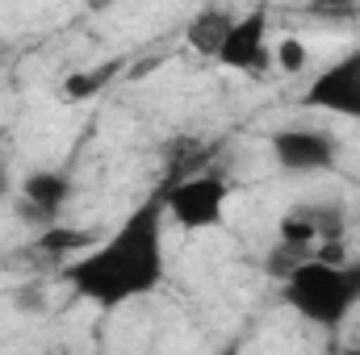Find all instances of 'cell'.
<instances>
[{
    "instance_id": "obj_1",
    "label": "cell",
    "mask_w": 360,
    "mask_h": 355,
    "mask_svg": "<svg viewBox=\"0 0 360 355\" xmlns=\"http://www.w3.org/2000/svg\"><path fill=\"white\" fill-rule=\"evenodd\" d=\"M164 226H168V209H164V196L155 192L139 201L113 234L96 239L92 247H84L59 267L63 284L76 297L92 301L96 309H122L126 301L155 293L168 272Z\"/></svg>"
},
{
    "instance_id": "obj_2",
    "label": "cell",
    "mask_w": 360,
    "mask_h": 355,
    "mask_svg": "<svg viewBox=\"0 0 360 355\" xmlns=\"http://www.w3.org/2000/svg\"><path fill=\"white\" fill-rule=\"evenodd\" d=\"M281 301L310 326L335 330L360 305V260L327 264L319 255L302 260L281 280Z\"/></svg>"
},
{
    "instance_id": "obj_3",
    "label": "cell",
    "mask_w": 360,
    "mask_h": 355,
    "mask_svg": "<svg viewBox=\"0 0 360 355\" xmlns=\"http://www.w3.org/2000/svg\"><path fill=\"white\" fill-rule=\"evenodd\" d=\"M160 196H164L168 222L180 226L184 234H197V230L222 226L226 201H231V184H226L222 172H193V176H180L176 184H168Z\"/></svg>"
},
{
    "instance_id": "obj_4",
    "label": "cell",
    "mask_w": 360,
    "mask_h": 355,
    "mask_svg": "<svg viewBox=\"0 0 360 355\" xmlns=\"http://www.w3.org/2000/svg\"><path fill=\"white\" fill-rule=\"evenodd\" d=\"M269 151L289 176H327L340 168V142L323 126H281L269 138Z\"/></svg>"
},
{
    "instance_id": "obj_5",
    "label": "cell",
    "mask_w": 360,
    "mask_h": 355,
    "mask_svg": "<svg viewBox=\"0 0 360 355\" xmlns=\"http://www.w3.org/2000/svg\"><path fill=\"white\" fill-rule=\"evenodd\" d=\"M302 109L310 113H331V117H348L360 126V42L348 46L340 59H331L297 96Z\"/></svg>"
},
{
    "instance_id": "obj_6",
    "label": "cell",
    "mask_w": 360,
    "mask_h": 355,
    "mask_svg": "<svg viewBox=\"0 0 360 355\" xmlns=\"http://www.w3.org/2000/svg\"><path fill=\"white\" fill-rule=\"evenodd\" d=\"M72 192H76V180H72L68 168H34L17 184V213H21L25 226L46 230L51 222H59Z\"/></svg>"
},
{
    "instance_id": "obj_7",
    "label": "cell",
    "mask_w": 360,
    "mask_h": 355,
    "mask_svg": "<svg viewBox=\"0 0 360 355\" xmlns=\"http://www.w3.org/2000/svg\"><path fill=\"white\" fill-rule=\"evenodd\" d=\"M226 72H239V76H264L272 72V42H269V13L264 8H252L243 17H235L218 59Z\"/></svg>"
},
{
    "instance_id": "obj_8",
    "label": "cell",
    "mask_w": 360,
    "mask_h": 355,
    "mask_svg": "<svg viewBox=\"0 0 360 355\" xmlns=\"http://www.w3.org/2000/svg\"><path fill=\"white\" fill-rule=\"evenodd\" d=\"M231 25H235V13H231V8H222V4H205V8H197V13L188 17V25H184V42H188L197 55L218 59V51H222Z\"/></svg>"
},
{
    "instance_id": "obj_9",
    "label": "cell",
    "mask_w": 360,
    "mask_h": 355,
    "mask_svg": "<svg viewBox=\"0 0 360 355\" xmlns=\"http://www.w3.org/2000/svg\"><path fill=\"white\" fill-rule=\"evenodd\" d=\"M117 72H122V59H105V63H96V67H80V72L63 76V84H59V96H63L68 105H84V100H96L101 92H105L109 84H113V80H117Z\"/></svg>"
},
{
    "instance_id": "obj_10",
    "label": "cell",
    "mask_w": 360,
    "mask_h": 355,
    "mask_svg": "<svg viewBox=\"0 0 360 355\" xmlns=\"http://www.w3.org/2000/svg\"><path fill=\"white\" fill-rule=\"evenodd\" d=\"M297 209L314 226L319 243H331V239H344L348 234V213H344L340 201H314V205H297Z\"/></svg>"
},
{
    "instance_id": "obj_11",
    "label": "cell",
    "mask_w": 360,
    "mask_h": 355,
    "mask_svg": "<svg viewBox=\"0 0 360 355\" xmlns=\"http://www.w3.org/2000/svg\"><path fill=\"white\" fill-rule=\"evenodd\" d=\"M96 243V234L92 230H72V226H63V222H51L46 230H42V239H38V247L46 251V255H80L84 247Z\"/></svg>"
},
{
    "instance_id": "obj_12",
    "label": "cell",
    "mask_w": 360,
    "mask_h": 355,
    "mask_svg": "<svg viewBox=\"0 0 360 355\" xmlns=\"http://www.w3.org/2000/svg\"><path fill=\"white\" fill-rule=\"evenodd\" d=\"M276 239L289 243V247H297V251H306V255H314V247H319V234H314V226L302 217V209H289V213L276 222Z\"/></svg>"
},
{
    "instance_id": "obj_13",
    "label": "cell",
    "mask_w": 360,
    "mask_h": 355,
    "mask_svg": "<svg viewBox=\"0 0 360 355\" xmlns=\"http://www.w3.org/2000/svg\"><path fill=\"white\" fill-rule=\"evenodd\" d=\"M306 63H310V51H306L302 38H281V42L272 46V67H276L281 76H302Z\"/></svg>"
},
{
    "instance_id": "obj_14",
    "label": "cell",
    "mask_w": 360,
    "mask_h": 355,
    "mask_svg": "<svg viewBox=\"0 0 360 355\" xmlns=\"http://www.w3.org/2000/svg\"><path fill=\"white\" fill-rule=\"evenodd\" d=\"M302 260H310V255H306V251H297V247H289V243H281V239H276V243H272V247H269V255H264V272H269L272 280H285V276H289V272H293V267L302 264Z\"/></svg>"
},
{
    "instance_id": "obj_15",
    "label": "cell",
    "mask_w": 360,
    "mask_h": 355,
    "mask_svg": "<svg viewBox=\"0 0 360 355\" xmlns=\"http://www.w3.org/2000/svg\"><path fill=\"white\" fill-rule=\"evenodd\" d=\"M13 309H17V314H46V288H42V284H21V288H13Z\"/></svg>"
},
{
    "instance_id": "obj_16",
    "label": "cell",
    "mask_w": 360,
    "mask_h": 355,
    "mask_svg": "<svg viewBox=\"0 0 360 355\" xmlns=\"http://www.w3.org/2000/svg\"><path fill=\"white\" fill-rule=\"evenodd\" d=\"M13 196V176H8V163L0 159V201H8Z\"/></svg>"
},
{
    "instance_id": "obj_17",
    "label": "cell",
    "mask_w": 360,
    "mask_h": 355,
    "mask_svg": "<svg viewBox=\"0 0 360 355\" xmlns=\"http://www.w3.org/2000/svg\"><path fill=\"white\" fill-rule=\"evenodd\" d=\"M319 4H323V8H348L352 0H319Z\"/></svg>"
}]
</instances>
